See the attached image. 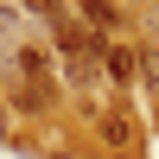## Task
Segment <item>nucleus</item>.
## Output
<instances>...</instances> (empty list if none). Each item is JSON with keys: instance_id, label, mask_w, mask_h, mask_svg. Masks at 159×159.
<instances>
[{"instance_id": "nucleus-1", "label": "nucleus", "mask_w": 159, "mask_h": 159, "mask_svg": "<svg viewBox=\"0 0 159 159\" xmlns=\"http://www.w3.org/2000/svg\"><path fill=\"white\" fill-rule=\"evenodd\" d=\"M13 64H19V70H13V108H32V115H38V108H51V102H57L51 51H32V45H25Z\"/></svg>"}, {"instance_id": "nucleus-2", "label": "nucleus", "mask_w": 159, "mask_h": 159, "mask_svg": "<svg viewBox=\"0 0 159 159\" xmlns=\"http://www.w3.org/2000/svg\"><path fill=\"white\" fill-rule=\"evenodd\" d=\"M102 140H108L115 153H127V147L140 153V121H134V115H127V108H115L108 121H102Z\"/></svg>"}, {"instance_id": "nucleus-3", "label": "nucleus", "mask_w": 159, "mask_h": 159, "mask_svg": "<svg viewBox=\"0 0 159 159\" xmlns=\"http://www.w3.org/2000/svg\"><path fill=\"white\" fill-rule=\"evenodd\" d=\"M102 57H108V76H115V83H134V76H140V51H127V45H108V51H102Z\"/></svg>"}, {"instance_id": "nucleus-4", "label": "nucleus", "mask_w": 159, "mask_h": 159, "mask_svg": "<svg viewBox=\"0 0 159 159\" xmlns=\"http://www.w3.org/2000/svg\"><path fill=\"white\" fill-rule=\"evenodd\" d=\"M83 25L89 32H121V13H115L108 0H83Z\"/></svg>"}, {"instance_id": "nucleus-5", "label": "nucleus", "mask_w": 159, "mask_h": 159, "mask_svg": "<svg viewBox=\"0 0 159 159\" xmlns=\"http://www.w3.org/2000/svg\"><path fill=\"white\" fill-rule=\"evenodd\" d=\"M140 83H147L153 96H159V32L147 38V45H140Z\"/></svg>"}, {"instance_id": "nucleus-6", "label": "nucleus", "mask_w": 159, "mask_h": 159, "mask_svg": "<svg viewBox=\"0 0 159 159\" xmlns=\"http://www.w3.org/2000/svg\"><path fill=\"white\" fill-rule=\"evenodd\" d=\"M25 13H45V19H64V0H19Z\"/></svg>"}]
</instances>
